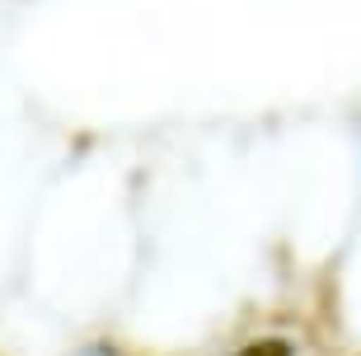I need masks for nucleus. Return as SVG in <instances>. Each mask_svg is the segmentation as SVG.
<instances>
[{"label": "nucleus", "mask_w": 361, "mask_h": 356, "mask_svg": "<svg viewBox=\"0 0 361 356\" xmlns=\"http://www.w3.org/2000/svg\"><path fill=\"white\" fill-rule=\"evenodd\" d=\"M235 356H291V343L286 338H258V343L240 347Z\"/></svg>", "instance_id": "f257e3e1"}]
</instances>
